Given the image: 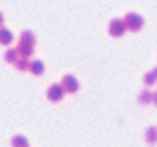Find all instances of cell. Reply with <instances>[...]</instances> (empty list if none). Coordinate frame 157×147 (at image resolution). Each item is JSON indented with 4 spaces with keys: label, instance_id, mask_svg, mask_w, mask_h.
Listing matches in <instances>:
<instances>
[{
    "label": "cell",
    "instance_id": "obj_1",
    "mask_svg": "<svg viewBox=\"0 0 157 147\" xmlns=\"http://www.w3.org/2000/svg\"><path fill=\"white\" fill-rule=\"evenodd\" d=\"M12 143H14L16 147H24V145H26V139H22V137H16Z\"/></svg>",
    "mask_w": 157,
    "mask_h": 147
}]
</instances>
